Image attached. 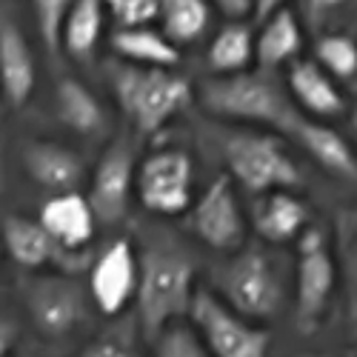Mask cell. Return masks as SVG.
<instances>
[{"label":"cell","instance_id":"cell-1","mask_svg":"<svg viewBox=\"0 0 357 357\" xmlns=\"http://www.w3.org/2000/svg\"><path fill=\"white\" fill-rule=\"evenodd\" d=\"M212 291L243 317L269 326L294 301V269L289 272L266 243L243 246L220 263Z\"/></svg>","mask_w":357,"mask_h":357},{"label":"cell","instance_id":"cell-2","mask_svg":"<svg viewBox=\"0 0 357 357\" xmlns=\"http://www.w3.org/2000/svg\"><path fill=\"white\" fill-rule=\"evenodd\" d=\"M197 100L203 112L218 121L249 129H269L278 135H283L301 114L289 95V86L278 77V72L266 69H249L229 77H206L197 89Z\"/></svg>","mask_w":357,"mask_h":357},{"label":"cell","instance_id":"cell-3","mask_svg":"<svg viewBox=\"0 0 357 357\" xmlns=\"http://www.w3.org/2000/svg\"><path fill=\"white\" fill-rule=\"evenodd\" d=\"M195 260L174 243H149L140 252V289L135 320L143 337L152 343L169 326L189 320L197 294Z\"/></svg>","mask_w":357,"mask_h":357},{"label":"cell","instance_id":"cell-4","mask_svg":"<svg viewBox=\"0 0 357 357\" xmlns=\"http://www.w3.org/2000/svg\"><path fill=\"white\" fill-rule=\"evenodd\" d=\"M109 83L137 137H158L195 95L192 80L174 69H149L123 61L109 66Z\"/></svg>","mask_w":357,"mask_h":357},{"label":"cell","instance_id":"cell-5","mask_svg":"<svg viewBox=\"0 0 357 357\" xmlns=\"http://www.w3.org/2000/svg\"><path fill=\"white\" fill-rule=\"evenodd\" d=\"M220 158L226 174L255 197L303 186V172L291 155L289 140L278 132L234 126L220 140Z\"/></svg>","mask_w":357,"mask_h":357},{"label":"cell","instance_id":"cell-6","mask_svg":"<svg viewBox=\"0 0 357 357\" xmlns=\"http://www.w3.org/2000/svg\"><path fill=\"white\" fill-rule=\"evenodd\" d=\"M297 255H294V326L303 335L317 332L323 320L329 317L340 269L335 252L329 246V234L320 226H309L297 237Z\"/></svg>","mask_w":357,"mask_h":357},{"label":"cell","instance_id":"cell-7","mask_svg":"<svg viewBox=\"0 0 357 357\" xmlns=\"http://www.w3.org/2000/svg\"><path fill=\"white\" fill-rule=\"evenodd\" d=\"M89 286L77 283L66 272L35 275L23 283V309L35 332L46 340H63L75 335L92 314Z\"/></svg>","mask_w":357,"mask_h":357},{"label":"cell","instance_id":"cell-8","mask_svg":"<svg viewBox=\"0 0 357 357\" xmlns=\"http://www.w3.org/2000/svg\"><path fill=\"white\" fill-rule=\"evenodd\" d=\"M189 323L209 346L212 357H269L272 335L266 326L234 312L212 289H197Z\"/></svg>","mask_w":357,"mask_h":357},{"label":"cell","instance_id":"cell-9","mask_svg":"<svg viewBox=\"0 0 357 357\" xmlns=\"http://www.w3.org/2000/svg\"><path fill=\"white\" fill-rule=\"evenodd\" d=\"M137 200L158 218H181L195 203V163L183 149H158L137 166Z\"/></svg>","mask_w":357,"mask_h":357},{"label":"cell","instance_id":"cell-10","mask_svg":"<svg viewBox=\"0 0 357 357\" xmlns=\"http://www.w3.org/2000/svg\"><path fill=\"white\" fill-rule=\"evenodd\" d=\"M186 226L203 246L212 252L231 255L246 246V215L237 200V189L229 174H220L195 197L192 209L186 212Z\"/></svg>","mask_w":357,"mask_h":357},{"label":"cell","instance_id":"cell-11","mask_svg":"<svg viewBox=\"0 0 357 357\" xmlns=\"http://www.w3.org/2000/svg\"><path fill=\"white\" fill-rule=\"evenodd\" d=\"M137 149L132 137H114L100 155L92 177H89V203L100 223L112 226L123 220L132 197H137Z\"/></svg>","mask_w":357,"mask_h":357},{"label":"cell","instance_id":"cell-12","mask_svg":"<svg viewBox=\"0 0 357 357\" xmlns=\"http://www.w3.org/2000/svg\"><path fill=\"white\" fill-rule=\"evenodd\" d=\"M140 289V252L129 237L112 241L89 263V294L103 317L123 314Z\"/></svg>","mask_w":357,"mask_h":357},{"label":"cell","instance_id":"cell-13","mask_svg":"<svg viewBox=\"0 0 357 357\" xmlns=\"http://www.w3.org/2000/svg\"><path fill=\"white\" fill-rule=\"evenodd\" d=\"M3 246L9 257L26 272H43L49 266L66 275L86 266V252H69L46 231L38 218L26 215H6L3 218Z\"/></svg>","mask_w":357,"mask_h":357},{"label":"cell","instance_id":"cell-14","mask_svg":"<svg viewBox=\"0 0 357 357\" xmlns=\"http://www.w3.org/2000/svg\"><path fill=\"white\" fill-rule=\"evenodd\" d=\"M283 137L291 140L297 149H303L306 158H312L335 181L357 183V152L349 135H340L326 121H314V117L301 112L289 123Z\"/></svg>","mask_w":357,"mask_h":357},{"label":"cell","instance_id":"cell-15","mask_svg":"<svg viewBox=\"0 0 357 357\" xmlns=\"http://www.w3.org/2000/svg\"><path fill=\"white\" fill-rule=\"evenodd\" d=\"M286 86L294 106L314 121H335L349 112L343 86L326 72L314 57H301L286 72Z\"/></svg>","mask_w":357,"mask_h":357},{"label":"cell","instance_id":"cell-16","mask_svg":"<svg viewBox=\"0 0 357 357\" xmlns=\"http://www.w3.org/2000/svg\"><path fill=\"white\" fill-rule=\"evenodd\" d=\"M249 223L257 241H263L266 246H286L297 243V237L312 226V215L306 200L297 197L294 189H278L255 197Z\"/></svg>","mask_w":357,"mask_h":357},{"label":"cell","instance_id":"cell-17","mask_svg":"<svg viewBox=\"0 0 357 357\" xmlns=\"http://www.w3.org/2000/svg\"><path fill=\"white\" fill-rule=\"evenodd\" d=\"M20 160L29 177L52 195L77 192L80 183L86 181V166L80 155H75L69 146H61V143L29 140L20 152Z\"/></svg>","mask_w":357,"mask_h":357},{"label":"cell","instance_id":"cell-18","mask_svg":"<svg viewBox=\"0 0 357 357\" xmlns=\"http://www.w3.org/2000/svg\"><path fill=\"white\" fill-rule=\"evenodd\" d=\"M38 220L46 226V231L54 237V241L69 252H86V246L92 243L95 229L100 223L89 197L80 192L52 195L43 203Z\"/></svg>","mask_w":357,"mask_h":357},{"label":"cell","instance_id":"cell-19","mask_svg":"<svg viewBox=\"0 0 357 357\" xmlns=\"http://www.w3.org/2000/svg\"><path fill=\"white\" fill-rule=\"evenodd\" d=\"M0 80H3V98L12 109H20L32 98L38 80L35 54L17 23L9 17H3V23H0Z\"/></svg>","mask_w":357,"mask_h":357},{"label":"cell","instance_id":"cell-20","mask_svg":"<svg viewBox=\"0 0 357 357\" xmlns=\"http://www.w3.org/2000/svg\"><path fill=\"white\" fill-rule=\"evenodd\" d=\"M303 52V23L289 6L266 17L257 32V69L278 72L301 61Z\"/></svg>","mask_w":357,"mask_h":357},{"label":"cell","instance_id":"cell-21","mask_svg":"<svg viewBox=\"0 0 357 357\" xmlns=\"http://www.w3.org/2000/svg\"><path fill=\"white\" fill-rule=\"evenodd\" d=\"M257 61V38L243 20H229L218 29L209 49H206V69L212 77H229L249 72Z\"/></svg>","mask_w":357,"mask_h":357},{"label":"cell","instance_id":"cell-22","mask_svg":"<svg viewBox=\"0 0 357 357\" xmlns=\"http://www.w3.org/2000/svg\"><path fill=\"white\" fill-rule=\"evenodd\" d=\"M112 49H114V54H121L123 63H135V66L174 69L181 63V49L152 26L114 29Z\"/></svg>","mask_w":357,"mask_h":357},{"label":"cell","instance_id":"cell-23","mask_svg":"<svg viewBox=\"0 0 357 357\" xmlns=\"http://www.w3.org/2000/svg\"><path fill=\"white\" fill-rule=\"evenodd\" d=\"M215 6L209 0H163L160 3V32L177 46H195L212 29Z\"/></svg>","mask_w":357,"mask_h":357},{"label":"cell","instance_id":"cell-24","mask_svg":"<svg viewBox=\"0 0 357 357\" xmlns=\"http://www.w3.org/2000/svg\"><path fill=\"white\" fill-rule=\"evenodd\" d=\"M57 114L77 135H98L106 123V114L95 92L83 80L66 77L57 83Z\"/></svg>","mask_w":357,"mask_h":357},{"label":"cell","instance_id":"cell-25","mask_svg":"<svg viewBox=\"0 0 357 357\" xmlns=\"http://www.w3.org/2000/svg\"><path fill=\"white\" fill-rule=\"evenodd\" d=\"M106 12V0H75L63 26V52L69 57L86 61V57L95 54L103 35Z\"/></svg>","mask_w":357,"mask_h":357},{"label":"cell","instance_id":"cell-26","mask_svg":"<svg viewBox=\"0 0 357 357\" xmlns=\"http://www.w3.org/2000/svg\"><path fill=\"white\" fill-rule=\"evenodd\" d=\"M314 61L340 86L357 83V40L343 32L320 35L314 43Z\"/></svg>","mask_w":357,"mask_h":357},{"label":"cell","instance_id":"cell-27","mask_svg":"<svg viewBox=\"0 0 357 357\" xmlns=\"http://www.w3.org/2000/svg\"><path fill=\"white\" fill-rule=\"evenodd\" d=\"M152 357H212V351L195 326L189 320H181L152 340Z\"/></svg>","mask_w":357,"mask_h":357},{"label":"cell","instance_id":"cell-28","mask_svg":"<svg viewBox=\"0 0 357 357\" xmlns=\"http://www.w3.org/2000/svg\"><path fill=\"white\" fill-rule=\"evenodd\" d=\"M140 337H143L140 326H135L132 332L112 329V332H103V335L89 340L77 351V357H146L143 349H140Z\"/></svg>","mask_w":357,"mask_h":357},{"label":"cell","instance_id":"cell-29","mask_svg":"<svg viewBox=\"0 0 357 357\" xmlns=\"http://www.w3.org/2000/svg\"><path fill=\"white\" fill-rule=\"evenodd\" d=\"M75 6V0H35V17H38V32L49 52L63 49V26Z\"/></svg>","mask_w":357,"mask_h":357},{"label":"cell","instance_id":"cell-30","mask_svg":"<svg viewBox=\"0 0 357 357\" xmlns=\"http://www.w3.org/2000/svg\"><path fill=\"white\" fill-rule=\"evenodd\" d=\"M160 3L163 0H106V9L117 20V29H135L160 20Z\"/></svg>","mask_w":357,"mask_h":357},{"label":"cell","instance_id":"cell-31","mask_svg":"<svg viewBox=\"0 0 357 357\" xmlns=\"http://www.w3.org/2000/svg\"><path fill=\"white\" fill-rule=\"evenodd\" d=\"M343 283H346L349 317L351 323H357V237H351L349 246L343 249Z\"/></svg>","mask_w":357,"mask_h":357},{"label":"cell","instance_id":"cell-32","mask_svg":"<svg viewBox=\"0 0 357 357\" xmlns=\"http://www.w3.org/2000/svg\"><path fill=\"white\" fill-rule=\"evenodd\" d=\"M215 6V12H220L226 20H246L249 15H255L252 0H209Z\"/></svg>","mask_w":357,"mask_h":357},{"label":"cell","instance_id":"cell-33","mask_svg":"<svg viewBox=\"0 0 357 357\" xmlns=\"http://www.w3.org/2000/svg\"><path fill=\"white\" fill-rule=\"evenodd\" d=\"M343 3H346V0H303V9H306V15H309V20L317 23V20H323L326 15H332L335 9H340Z\"/></svg>","mask_w":357,"mask_h":357},{"label":"cell","instance_id":"cell-34","mask_svg":"<svg viewBox=\"0 0 357 357\" xmlns=\"http://www.w3.org/2000/svg\"><path fill=\"white\" fill-rule=\"evenodd\" d=\"M286 3L289 0H252V6H255V17L263 23L266 17H272L275 12H280V9H286Z\"/></svg>","mask_w":357,"mask_h":357},{"label":"cell","instance_id":"cell-35","mask_svg":"<svg viewBox=\"0 0 357 357\" xmlns=\"http://www.w3.org/2000/svg\"><path fill=\"white\" fill-rule=\"evenodd\" d=\"M349 140H351L354 152H357V98H354V103L349 109Z\"/></svg>","mask_w":357,"mask_h":357},{"label":"cell","instance_id":"cell-36","mask_svg":"<svg viewBox=\"0 0 357 357\" xmlns=\"http://www.w3.org/2000/svg\"><path fill=\"white\" fill-rule=\"evenodd\" d=\"M291 357H332V354H323V351H297Z\"/></svg>","mask_w":357,"mask_h":357},{"label":"cell","instance_id":"cell-37","mask_svg":"<svg viewBox=\"0 0 357 357\" xmlns=\"http://www.w3.org/2000/svg\"><path fill=\"white\" fill-rule=\"evenodd\" d=\"M12 357H43V354H38V351H32V349H23V351H17V354H12Z\"/></svg>","mask_w":357,"mask_h":357},{"label":"cell","instance_id":"cell-38","mask_svg":"<svg viewBox=\"0 0 357 357\" xmlns=\"http://www.w3.org/2000/svg\"><path fill=\"white\" fill-rule=\"evenodd\" d=\"M354 357H357V323H354Z\"/></svg>","mask_w":357,"mask_h":357}]
</instances>
